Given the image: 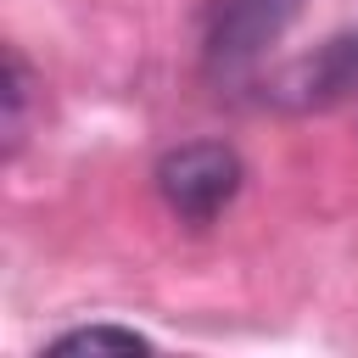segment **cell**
Returning a JSON list of instances; mask_svg holds the SVG:
<instances>
[{
	"label": "cell",
	"instance_id": "6da1fadb",
	"mask_svg": "<svg viewBox=\"0 0 358 358\" xmlns=\"http://www.w3.org/2000/svg\"><path fill=\"white\" fill-rule=\"evenodd\" d=\"M241 179H246V168L224 140H190V145L162 151V162H157V196L190 229L213 224L241 196Z\"/></svg>",
	"mask_w": 358,
	"mask_h": 358
},
{
	"label": "cell",
	"instance_id": "7a4b0ae2",
	"mask_svg": "<svg viewBox=\"0 0 358 358\" xmlns=\"http://www.w3.org/2000/svg\"><path fill=\"white\" fill-rule=\"evenodd\" d=\"M291 17H296V0H218L207 22V73L218 78L246 73Z\"/></svg>",
	"mask_w": 358,
	"mask_h": 358
},
{
	"label": "cell",
	"instance_id": "3957f363",
	"mask_svg": "<svg viewBox=\"0 0 358 358\" xmlns=\"http://www.w3.org/2000/svg\"><path fill=\"white\" fill-rule=\"evenodd\" d=\"M280 90H285V101H296V106L358 101V34H341V39H330L319 56L296 62Z\"/></svg>",
	"mask_w": 358,
	"mask_h": 358
},
{
	"label": "cell",
	"instance_id": "277c9868",
	"mask_svg": "<svg viewBox=\"0 0 358 358\" xmlns=\"http://www.w3.org/2000/svg\"><path fill=\"white\" fill-rule=\"evenodd\" d=\"M50 352H151V341L140 330H117V324H84L50 341Z\"/></svg>",
	"mask_w": 358,
	"mask_h": 358
},
{
	"label": "cell",
	"instance_id": "5b68a950",
	"mask_svg": "<svg viewBox=\"0 0 358 358\" xmlns=\"http://www.w3.org/2000/svg\"><path fill=\"white\" fill-rule=\"evenodd\" d=\"M22 129H28V62L6 50V151L22 145Z\"/></svg>",
	"mask_w": 358,
	"mask_h": 358
}]
</instances>
